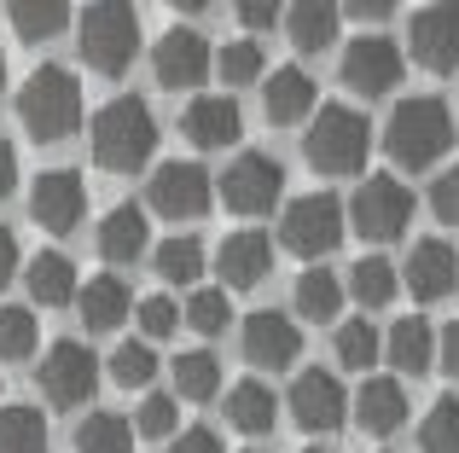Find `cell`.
Instances as JSON below:
<instances>
[{
  "label": "cell",
  "mask_w": 459,
  "mask_h": 453,
  "mask_svg": "<svg viewBox=\"0 0 459 453\" xmlns=\"http://www.w3.org/2000/svg\"><path fill=\"white\" fill-rule=\"evenodd\" d=\"M407 53L437 76L459 70V6H419L407 23Z\"/></svg>",
  "instance_id": "15"
},
{
  "label": "cell",
  "mask_w": 459,
  "mask_h": 453,
  "mask_svg": "<svg viewBox=\"0 0 459 453\" xmlns=\"http://www.w3.org/2000/svg\"><path fill=\"white\" fill-rule=\"evenodd\" d=\"M111 378H117L123 389H146L152 378H157V355H152V343H146V338L117 343V349H111Z\"/></svg>",
  "instance_id": "36"
},
{
  "label": "cell",
  "mask_w": 459,
  "mask_h": 453,
  "mask_svg": "<svg viewBox=\"0 0 459 453\" xmlns=\"http://www.w3.org/2000/svg\"><path fill=\"white\" fill-rule=\"evenodd\" d=\"M273 419H280V401H273L268 384H256V378H245V384L227 389V424L245 436H262L273 431Z\"/></svg>",
  "instance_id": "26"
},
{
  "label": "cell",
  "mask_w": 459,
  "mask_h": 453,
  "mask_svg": "<svg viewBox=\"0 0 459 453\" xmlns=\"http://www.w3.org/2000/svg\"><path fill=\"white\" fill-rule=\"evenodd\" d=\"M175 424H180V407H175V396H146V401H140V413H134V431L146 436V442H169V436H175Z\"/></svg>",
  "instance_id": "41"
},
{
  "label": "cell",
  "mask_w": 459,
  "mask_h": 453,
  "mask_svg": "<svg viewBox=\"0 0 459 453\" xmlns=\"http://www.w3.org/2000/svg\"><path fill=\"white\" fill-rule=\"evenodd\" d=\"M402 70H407V58L390 35H355L343 53V88L360 93V99H384L402 81Z\"/></svg>",
  "instance_id": "10"
},
{
  "label": "cell",
  "mask_w": 459,
  "mask_h": 453,
  "mask_svg": "<svg viewBox=\"0 0 459 453\" xmlns=\"http://www.w3.org/2000/svg\"><path fill=\"white\" fill-rule=\"evenodd\" d=\"M395 291H402L395 261H384V256H360L355 261V273H349V296H355L360 308H390Z\"/></svg>",
  "instance_id": "28"
},
{
  "label": "cell",
  "mask_w": 459,
  "mask_h": 453,
  "mask_svg": "<svg viewBox=\"0 0 459 453\" xmlns=\"http://www.w3.org/2000/svg\"><path fill=\"white\" fill-rule=\"evenodd\" d=\"M280 192H285V169L268 151H238L221 175V198L238 216H268V209L280 204Z\"/></svg>",
  "instance_id": "9"
},
{
  "label": "cell",
  "mask_w": 459,
  "mask_h": 453,
  "mask_svg": "<svg viewBox=\"0 0 459 453\" xmlns=\"http://www.w3.org/2000/svg\"><path fill=\"white\" fill-rule=\"evenodd\" d=\"M238 23L245 30H273V23H285L280 6H238Z\"/></svg>",
  "instance_id": "47"
},
{
  "label": "cell",
  "mask_w": 459,
  "mask_h": 453,
  "mask_svg": "<svg viewBox=\"0 0 459 453\" xmlns=\"http://www.w3.org/2000/svg\"><path fill=\"white\" fill-rule=\"evenodd\" d=\"M314 105H320V93H314V76L297 64L273 70L268 81H262V111L273 116V123H303V116H314Z\"/></svg>",
  "instance_id": "22"
},
{
  "label": "cell",
  "mask_w": 459,
  "mask_h": 453,
  "mask_svg": "<svg viewBox=\"0 0 459 453\" xmlns=\"http://www.w3.org/2000/svg\"><path fill=\"white\" fill-rule=\"evenodd\" d=\"M297 355H303V331H297L291 314L256 308V314L245 320V361L250 366H273V372H285Z\"/></svg>",
  "instance_id": "16"
},
{
  "label": "cell",
  "mask_w": 459,
  "mask_h": 453,
  "mask_svg": "<svg viewBox=\"0 0 459 453\" xmlns=\"http://www.w3.org/2000/svg\"><path fill=\"white\" fill-rule=\"evenodd\" d=\"M100 389V355L76 338H58L41 361V396L53 407H88Z\"/></svg>",
  "instance_id": "8"
},
{
  "label": "cell",
  "mask_w": 459,
  "mask_h": 453,
  "mask_svg": "<svg viewBox=\"0 0 459 453\" xmlns=\"http://www.w3.org/2000/svg\"><path fill=\"white\" fill-rule=\"evenodd\" d=\"M430 209H437L442 226H459V163L437 175V186H430Z\"/></svg>",
  "instance_id": "43"
},
{
  "label": "cell",
  "mask_w": 459,
  "mask_h": 453,
  "mask_svg": "<svg viewBox=\"0 0 459 453\" xmlns=\"http://www.w3.org/2000/svg\"><path fill=\"white\" fill-rule=\"evenodd\" d=\"M343 296H349V285L337 279L332 268H308L303 279H297V314L314 320V326H325V320L343 314Z\"/></svg>",
  "instance_id": "27"
},
{
  "label": "cell",
  "mask_w": 459,
  "mask_h": 453,
  "mask_svg": "<svg viewBox=\"0 0 459 453\" xmlns=\"http://www.w3.org/2000/svg\"><path fill=\"white\" fill-rule=\"evenodd\" d=\"M308 453H325V448H308Z\"/></svg>",
  "instance_id": "51"
},
{
  "label": "cell",
  "mask_w": 459,
  "mask_h": 453,
  "mask_svg": "<svg viewBox=\"0 0 459 453\" xmlns=\"http://www.w3.org/2000/svg\"><path fill=\"white\" fill-rule=\"evenodd\" d=\"M76 47L88 58V70L100 76H123L140 53V18L134 6H117V0H100L76 18Z\"/></svg>",
  "instance_id": "5"
},
{
  "label": "cell",
  "mask_w": 459,
  "mask_h": 453,
  "mask_svg": "<svg viewBox=\"0 0 459 453\" xmlns=\"http://www.w3.org/2000/svg\"><path fill=\"white\" fill-rule=\"evenodd\" d=\"M413 221V192H407L395 175H367L349 198V226H355L367 244H390V238L407 233Z\"/></svg>",
  "instance_id": "7"
},
{
  "label": "cell",
  "mask_w": 459,
  "mask_h": 453,
  "mask_svg": "<svg viewBox=\"0 0 459 453\" xmlns=\"http://www.w3.org/2000/svg\"><path fill=\"white\" fill-rule=\"evenodd\" d=\"M419 453H459V401L442 396L419 424Z\"/></svg>",
  "instance_id": "40"
},
{
  "label": "cell",
  "mask_w": 459,
  "mask_h": 453,
  "mask_svg": "<svg viewBox=\"0 0 459 453\" xmlns=\"http://www.w3.org/2000/svg\"><path fill=\"white\" fill-rule=\"evenodd\" d=\"M169 453H221V436H215L210 424H192V431L175 436V448H169Z\"/></svg>",
  "instance_id": "44"
},
{
  "label": "cell",
  "mask_w": 459,
  "mask_h": 453,
  "mask_svg": "<svg viewBox=\"0 0 459 453\" xmlns=\"http://www.w3.org/2000/svg\"><path fill=\"white\" fill-rule=\"evenodd\" d=\"M0 88H6V53H0Z\"/></svg>",
  "instance_id": "50"
},
{
  "label": "cell",
  "mask_w": 459,
  "mask_h": 453,
  "mask_svg": "<svg viewBox=\"0 0 459 453\" xmlns=\"http://www.w3.org/2000/svg\"><path fill=\"white\" fill-rule=\"evenodd\" d=\"M175 389H180L186 401H210L215 389H221V361H215L210 349L175 355Z\"/></svg>",
  "instance_id": "32"
},
{
  "label": "cell",
  "mask_w": 459,
  "mask_h": 453,
  "mask_svg": "<svg viewBox=\"0 0 459 453\" xmlns=\"http://www.w3.org/2000/svg\"><path fill=\"white\" fill-rule=\"evenodd\" d=\"M18 123L30 128V140L58 146L82 128V81L65 64H41L30 70V81L18 88Z\"/></svg>",
  "instance_id": "2"
},
{
  "label": "cell",
  "mask_w": 459,
  "mask_h": 453,
  "mask_svg": "<svg viewBox=\"0 0 459 453\" xmlns=\"http://www.w3.org/2000/svg\"><path fill=\"white\" fill-rule=\"evenodd\" d=\"M180 320H186L192 331H204V338H215V331H227V320H233V303H227L221 285H204V291H192V296H186Z\"/></svg>",
  "instance_id": "38"
},
{
  "label": "cell",
  "mask_w": 459,
  "mask_h": 453,
  "mask_svg": "<svg viewBox=\"0 0 459 453\" xmlns=\"http://www.w3.org/2000/svg\"><path fill=\"white\" fill-rule=\"evenodd\" d=\"M459 285V256L442 238H419L413 256H407V291L419 296V303H442Z\"/></svg>",
  "instance_id": "19"
},
{
  "label": "cell",
  "mask_w": 459,
  "mask_h": 453,
  "mask_svg": "<svg viewBox=\"0 0 459 453\" xmlns=\"http://www.w3.org/2000/svg\"><path fill=\"white\" fill-rule=\"evenodd\" d=\"M384 146L402 169H430V163L448 158L454 146V111L448 99H430V93H413L390 111V128H384Z\"/></svg>",
  "instance_id": "3"
},
{
  "label": "cell",
  "mask_w": 459,
  "mask_h": 453,
  "mask_svg": "<svg viewBox=\"0 0 459 453\" xmlns=\"http://www.w3.org/2000/svg\"><path fill=\"white\" fill-rule=\"evenodd\" d=\"M152 261H157V273H163L169 285H192L204 273V244L192 233H175V238H163V244L152 250Z\"/></svg>",
  "instance_id": "33"
},
{
  "label": "cell",
  "mask_w": 459,
  "mask_h": 453,
  "mask_svg": "<svg viewBox=\"0 0 459 453\" xmlns=\"http://www.w3.org/2000/svg\"><path fill=\"white\" fill-rule=\"evenodd\" d=\"M146 250H152V221H146V209H140V204L105 209V221H100V256H105V261H123V268H134Z\"/></svg>",
  "instance_id": "21"
},
{
  "label": "cell",
  "mask_w": 459,
  "mask_h": 453,
  "mask_svg": "<svg viewBox=\"0 0 459 453\" xmlns=\"http://www.w3.org/2000/svg\"><path fill=\"white\" fill-rule=\"evenodd\" d=\"M215 186H210V169L204 163H163V169L152 175V209L169 221H198L204 209H210Z\"/></svg>",
  "instance_id": "13"
},
{
  "label": "cell",
  "mask_w": 459,
  "mask_h": 453,
  "mask_svg": "<svg viewBox=\"0 0 459 453\" xmlns=\"http://www.w3.org/2000/svg\"><path fill=\"white\" fill-rule=\"evenodd\" d=\"M76 453H134V424L123 413H88L76 424Z\"/></svg>",
  "instance_id": "31"
},
{
  "label": "cell",
  "mask_w": 459,
  "mask_h": 453,
  "mask_svg": "<svg viewBox=\"0 0 459 453\" xmlns=\"http://www.w3.org/2000/svg\"><path fill=\"white\" fill-rule=\"evenodd\" d=\"M378 355H384V338L372 331V320H367V314H360V320H343V326H337V361H343L349 372H367Z\"/></svg>",
  "instance_id": "35"
},
{
  "label": "cell",
  "mask_w": 459,
  "mask_h": 453,
  "mask_svg": "<svg viewBox=\"0 0 459 453\" xmlns=\"http://www.w3.org/2000/svg\"><path fill=\"white\" fill-rule=\"evenodd\" d=\"M349 407H355V424L367 436H395L407 424V389L395 384V378H367Z\"/></svg>",
  "instance_id": "20"
},
{
  "label": "cell",
  "mask_w": 459,
  "mask_h": 453,
  "mask_svg": "<svg viewBox=\"0 0 459 453\" xmlns=\"http://www.w3.org/2000/svg\"><path fill=\"white\" fill-rule=\"evenodd\" d=\"M23 279H30V296L41 308H65L82 296V279H76V261L65 250H41L35 261H23Z\"/></svg>",
  "instance_id": "23"
},
{
  "label": "cell",
  "mask_w": 459,
  "mask_h": 453,
  "mask_svg": "<svg viewBox=\"0 0 459 453\" xmlns=\"http://www.w3.org/2000/svg\"><path fill=\"white\" fill-rule=\"evenodd\" d=\"M262 70H268V53H262L256 41H227L221 53H215V76H221L227 88H245V81H262Z\"/></svg>",
  "instance_id": "37"
},
{
  "label": "cell",
  "mask_w": 459,
  "mask_h": 453,
  "mask_svg": "<svg viewBox=\"0 0 459 453\" xmlns=\"http://www.w3.org/2000/svg\"><path fill=\"white\" fill-rule=\"evenodd\" d=\"M437 361L448 366V378L459 384V320H454V326H448V331H442V338H437Z\"/></svg>",
  "instance_id": "46"
},
{
  "label": "cell",
  "mask_w": 459,
  "mask_h": 453,
  "mask_svg": "<svg viewBox=\"0 0 459 453\" xmlns=\"http://www.w3.org/2000/svg\"><path fill=\"white\" fill-rule=\"evenodd\" d=\"M180 134L198 151H221L245 134V116H238V105L227 99V93H198V99L180 111Z\"/></svg>",
  "instance_id": "18"
},
{
  "label": "cell",
  "mask_w": 459,
  "mask_h": 453,
  "mask_svg": "<svg viewBox=\"0 0 459 453\" xmlns=\"http://www.w3.org/2000/svg\"><path fill=\"white\" fill-rule=\"evenodd\" d=\"M372 151V123L355 111V105H320L303 134V158L320 175H355Z\"/></svg>",
  "instance_id": "4"
},
{
  "label": "cell",
  "mask_w": 459,
  "mask_h": 453,
  "mask_svg": "<svg viewBox=\"0 0 459 453\" xmlns=\"http://www.w3.org/2000/svg\"><path fill=\"white\" fill-rule=\"evenodd\" d=\"M12 186H18V151H12V140H0V204L12 198Z\"/></svg>",
  "instance_id": "48"
},
{
  "label": "cell",
  "mask_w": 459,
  "mask_h": 453,
  "mask_svg": "<svg viewBox=\"0 0 459 453\" xmlns=\"http://www.w3.org/2000/svg\"><path fill=\"white\" fill-rule=\"evenodd\" d=\"M152 70H157V81H163L169 93H192V88H204L210 81V70H215V53H210V41H204L198 30H186V23H175V30L157 41V53H152Z\"/></svg>",
  "instance_id": "11"
},
{
  "label": "cell",
  "mask_w": 459,
  "mask_h": 453,
  "mask_svg": "<svg viewBox=\"0 0 459 453\" xmlns=\"http://www.w3.org/2000/svg\"><path fill=\"white\" fill-rule=\"evenodd\" d=\"M285 407H291V419L303 424L308 436H332L337 424L349 419V389L337 384V372H297L291 396H285Z\"/></svg>",
  "instance_id": "12"
},
{
  "label": "cell",
  "mask_w": 459,
  "mask_h": 453,
  "mask_svg": "<svg viewBox=\"0 0 459 453\" xmlns=\"http://www.w3.org/2000/svg\"><path fill=\"white\" fill-rule=\"evenodd\" d=\"M6 18H12V30H18V41H53V35H65V23L76 18V12H70L65 0H18Z\"/></svg>",
  "instance_id": "29"
},
{
  "label": "cell",
  "mask_w": 459,
  "mask_h": 453,
  "mask_svg": "<svg viewBox=\"0 0 459 453\" xmlns=\"http://www.w3.org/2000/svg\"><path fill=\"white\" fill-rule=\"evenodd\" d=\"M349 233V204L337 192H303L285 204V221H280V244L303 261H320L343 244Z\"/></svg>",
  "instance_id": "6"
},
{
  "label": "cell",
  "mask_w": 459,
  "mask_h": 453,
  "mask_svg": "<svg viewBox=\"0 0 459 453\" xmlns=\"http://www.w3.org/2000/svg\"><path fill=\"white\" fill-rule=\"evenodd\" d=\"M76 314H82V326H88V331H117L128 314H134V296H128V285L117 279V273H100V279L82 285Z\"/></svg>",
  "instance_id": "24"
},
{
  "label": "cell",
  "mask_w": 459,
  "mask_h": 453,
  "mask_svg": "<svg viewBox=\"0 0 459 453\" xmlns=\"http://www.w3.org/2000/svg\"><path fill=\"white\" fill-rule=\"evenodd\" d=\"M35 343H41V331H35V314L18 303L0 308V361H30Z\"/></svg>",
  "instance_id": "39"
},
{
  "label": "cell",
  "mask_w": 459,
  "mask_h": 453,
  "mask_svg": "<svg viewBox=\"0 0 459 453\" xmlns=\"http://www.w3.org/2000/svg\"><path fill=\"white\" fill-rule=\"evenodd\" d=\"M343 12H349V18H390L395 6H390V0H372V6L360 0V6H343Z\"/></svg>",
  "instance_id": "49"
},
{
  "label": "cell",
  "mask_w": 459,
  "mask_h": 453,
  "mask_svg": "<svg viewBox=\"0 0 459 453\" xmlns=\"http://www.w3.org/2000/svg\"><path fill=\"white\" fill-rule=\"evenodd\" d=\"M23 268V250H18V233L12 226H0V285H12Z\"/></svg>",
  "instance_id": "45"
},
{
  "label": "cell",
  "mask_w": 459,
  "mask_h": 453,
  "mask_svg": "<svg viewBox=\"0 0 459 453\" xmlns=\"http://www.w3.org/2000/svg\"><path fill=\"white\" fill-rule=\"evenodd\" d=\"M273 268V238L268 233H227L215 250V273H221V291H256Z\"/></svg>",
  "instance_id": "17"
},
{
  "label": "cell",
  "mask_w": 459,
  "mask_h": 453,
  "mask_svg": "<svg viewBox=\"0 0 459 453\" xmlns=\"http://www.w3.org/2000/svg\"><path fill=\"white\" fill-rule=\"evenodd\" d=\"M134 320H140V338H146V343L169 338V331H180V308L169 303V296H146V303L134 308Z\"/></svg>",
  "instance_id": "42"
},
{
  "label": "cell",
  "mask_w": 459,
  "mask_h": 453,
  "mask_svg": "<svg viewBox=\"0 0 459 453\" xmlns=\"http://www.w3.org/2000/svg\"><path fill=\"white\" fill-rule=\"evenodd\" d=\"M337 18H343L337 6H314V0H303V6L285 12V30H291V41L303 47V53H325V47L337 41Z\"/></svg>",
  "instance_id": "30"
},
{
  "label": "cell",
  "mask_w": 459,
  "mask_h": 453,
  "mask_svg": "<svg viewBox=\"0 0 459 453\" xmlns=\"http://www.w3.org/2000/svg\"><path fill=\"white\" fill-rule=\"evenodd\" d=\"M0 453H47V419L35 407H0Z\"/></svg>",
  "instance_id": "34"
},
{
  "label": "cell",
  "mask_w": 459,
  "mask_h": 453,
  "mask_svg": "<svg viewBox=\"0 0 459 453\" xmlns=\"http://www.w3.org/2000/svg\"><path fill=\"white\" fill-rule=\"evenodd\" d=\"M30 216L47 226V233H76L82 216H88V186H82L76 169H41L30 186Z\"/></svg>",
  "instance_id": "14"
},
{
  "label": "cell",
  "mask_w": 459,
  "mask_h": 453,
  "mask_svg": "<svg viewBox=\"0 0 459 453\" xmlns=\"http://www.w3.org/2000/svg\"><path fill=\"white\" fill-rule=\"evenodd\" d=\"M88 140H93V163H100L105 175H140L157 151V116H152L146 99L117 93L111 105H100Z\"/></svg>",
  "instance_id": "1"
},
{
  "label": "cell",
  "mask_w": 459,
  "mask_h": 453,
  "mask_svg": "<svg viewBox=\"0 0 459 453\" xmlns=\"http://www.w3.org/2000/svg\"><path fill=\"white\" fill-rule=\"evenodd\" d=\"M384 361H390L395 372H407V378H425L430 366H437V331H430L419 314L395 320L390 338H384Z\"/></svg>",
  "instance_id": "25"
}]
</instances>
